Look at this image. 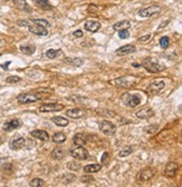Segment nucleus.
<instances>
[{"label":"nucleus","mask_w":182,"mask_h":187,"mask_svg":"<svg viewBox=\"0 0 182 187\" xmlns=\"http://www.w3.org/2000/svg\"><path fill=\"white\" fill-rule=\"evenodd\" d=\"M42 96L38 94H21L17 97V100L20 104H31L36 103V101L40 100Z\"/></svg>","instance_id":"7"},{"label":"nucleus","mask_w":182,"mask_h":187,"mask_svg":"<svg viewBox=\"0 0 182 187\" xmlns=\"http://www.w3.org/2000/svg\"><path fill=\"white\" fill-rule=\"evenodd\" d=\"M122 103L125 105L126 107L130 108H134V107L139 106L141 103V98L139 95H131V94H124L122 97Z\"/></svg>","instance_id":"3"},{"label":"nucleus","mask_w":182,"mask_h":187,"mask_svg":"<svg viewBox=\"0 0 182 187\" xmlns=\"http://www.w3.org/2000/svg\"><path fill=\"white\" fill-rule=\"evenodd\" d=\"M85 29L87 31H91V32H96L97 30L101 29V23H98V21H93V20H88L86 21L84 25Z\"/></svg>","instance_id":"17"},{"label":"nucleus","mask_w":182,"mask_h":187,"mask_svg":"<svg viewBox=\"0 0 182 187\" xmlns=\"http://www.w3.org/2000/svg\"><path fill=\"white\" fill-rule=\"evenodd\" d=\"M62 55V51L56 50V49H49V50L46 51V57L49 59H55L56 57L60 56Z\"/></svg>","instance_id":"29"},{"label":"nucleus","mask_w":182,"mask_h":187,"mask_svg":"<svg viewBox=\"0 0 182 187\" xmlns=\"http://www.w3.org/2000/svg\"><path fill=\"white\" fill-rule=\"evenodd\" d=\"M73 35H74V37H76V38H81V37H83V31L82 30H76V31H74L73 32Z\"/></svg>","instance_id":"43"},{"label":"nucleus","mask_w":182,"mask_h":187,"mask_svg":"<svg viewBox=\"0 0 182 187\" xmlns=\"http://www.w3.org/2000/svg\"><path fill=\"white\" fill-rule=\"evenodd\" d=\"M73 142L75 146H84L87 142V137L84 134H76L73 137Z\"/></svg>","instance_id":"20"},{"label":"nucleus","mask_w":182,"mask_h":187,"mask_svg":"<svg viewBox=\"0 0 182 187\" xmlns=\"http://www.w3.org/2000/svg\"><path fill=\"white\" fill-rule=\"evenodd\" d=\"M79 166H81V165H78L77 163H75V162H69L67 164V167L70 168V169H73V170H78Z\"/></svg>","instance_id":"36"},{"label":"nucleus","mask_w":182,"mask_h":187,"mask_svg":"<svg viewBox=\"0 0 182 187\" xmlns=\"http://www.w3.org/2000/svg\"><path fill=\"white\" fill-rule=\"evenodd\" d=\"M30 135L37 139H40L42 142H47L49 139V135L46 133L45 130H40V129H36V130H33L30 133Z\"/></svg>","instance_id":"18"},{"label":"nucleus","mask_w":182,"mask_h":187,"mask_svg":"<svg viewBox=\"0 0 182 187\" xmlns=\"http://www.w3.org/2000/svg\"><path fill=\"white\" fill-rule=\"evenodd\" d=\"M131 27V23H130L129 20H123V21H118L116 23L114 26H113V29L114 30H124V29H129Z\"/></svg>","instance_id":"21"},{"label":"nucleus","mask_w":182,"mask_h":187,"mask_svg":"<svg viewBox=\"0 0 182 187\" xmlns=\"http://www.w3.org/2000/svg\"><path fill=\"white\" fill-rule=\"evenodd\" d=\"M33 1H34L38 7H40L42 9H45V10H49V9L53 8V6L48 2L47 0H33Z\"/></svg>","instance_id":"26"},{"label":"nucleus","mask_w":182,"mask_h":187,"mask_svg":"<svg viewBox=\"0 0 182 187\" xmlns=\"http://www.w3.org/2000/svg\"><path fill=\"white\" fill-rule=\"evenodd\" d=\"M20 126V121L18 119H12V120H9L7 121L5 125H3V130L6 131H11L14 129L18 128Z\"/></svg>","instance_id":"19"},{"label":"nucleus","mask_w":182,"mask_h":187,"mask_svg":"<svg viewBox=\"0 0 182 187\" xmlns=\"http://www.w3.org/2000/svg\"><path fill=\"white\" fill-rule=\"evenodd\" d=\"M66 115H67L68 117H70V118H74V119H78V118L85 117L86 113H85L84 110L79 109V108H70V109H68L67 112H66Z\"/></svg>","instance_id":"15"},{"label":"nucleus","mask_w":182,"mask_h":187,"mask_svg":"<svg viewBox=\"0 0 182 187\" xmlns=\"http://www.w3.org/2000/svg\"><path fill=\"white\" fill-rule=\"evenodd\" d=\"M118 37H120L121 39H126V38H129L130 37V32L127 31V29L120 30V32H118Z\"/></svg>","instance_id":"35"},{"label":"nucleus","mask_w":182,"mask_h":187,"mask_svg":"<svg viewBox=\"0 0 182 187\" xmlns=\"http://www.w3.org/2000/svg\"><path fill=\"white\" fill-rule=\"evenodd\" d=\"M9 65H10V62H7V64L2 65V66H1V67H2V68H3V69H5V70H7V69H8V68H7V67H8Z\"/></svg>","instance_id":"45"},{"label":"nucleus","mask_w":182,"mask_h":187,"mask_svg":"<svg viewBox=\"0 0 182 187\" xmlns=\"http://www.w3.org/2000/svg\"><path fill=\"white\" fill-rule=\"evenodd\" d=\"M2 1H9V0H2Z\"/></svg>","instance_id":"46"},{"label":"nucleus","mask_w":182,"mask_h":187,"mask_svg":"<svg viewBox=\"0 0 182 187\" xmlns=\"http://www.w3.org/2000/svg\"><path fill=\"white\" fill-rule=\"evenodd\" d=\"M20 80H21V78L18 77V76H10V77H8V78L6 79V81L8 84H15V83H18V81Z\"/></svg>","instance_id":"34"},{"label":"nucleus","mask_w":182,"mask_h":187,"mask_svg":"<svg viewBox=\"0 0 182 187\" xmlns=\"http://www.w3.org/2000/svg\"><path fill=\"white\" fill-rule=\"evenodd\" d=\"M14 1V5L17 8L19 9H23V10H25V11H30V8L28 7V5H27V2H26V0H12Z\"/></svg>","instance_id":"25"},{"label":"nucleus","mask_w":182,"mask_h":187,"mask_svg":"<svg viewBox=\"0 0 182 187\" xmlns=\"http://www.w3.org/2000/svg\"><path fill=\"white\" fill-rule=\"evenodd\" d=\"M142 65L144 66L146 70H148L149 73H152V74H157V73H160V71H162L164 69L162 65H160L159 62H154L152 58H146L143 60Z\"/></svg>","instance_id":"2"},{"label":"nucleus","mask_w":182,"mask_h":187,"mask_svg":"<svg viewBox=\"0 0 182 187\" xmlns=\"http://www.w3.org/2000/svg\"><path fill=\"white\" fill-rule=\"evenodd\" d=\"M19 49L23 53L30 56V55H33V53H35V50H36V47H35V46H33V45H26V46H20Z\"/></svg>","instance_id":"24"},{"label":"nucleus","mask_w":182,"mask_h":187,"mask_svg":"<svg viewBox=\"0 0 182 187\" xmlns=\"http://www.w3.org/2000/svg\"><path fill=\"white\" fill-rule=\"evenodd\" d=\"M1 168L3 169V172L6 173H10L12 170V164H5V165H1Z\"/></svg>","instance_id":"38"},{"label":"nucleus","mask_w":182,"mask_h":187,"mask_svg":"<svg viewBox=\"0 0 182 187\" xmlns=\"http://www.w3.org/2000/svg\"><path fill=\"white\" fill-rule=\"evenodd\" d=\"M178 169H179V166L175 164V163H169L166 166H165V169H164V175L166 176V177H170V178H172V177H174V176L176 175V172H178Z\"/></svg>","instance_id":"13"},{"label":"nucleus","mask_w":182,"mask_h":187,"mask_svg":"<svg viewBox=\"0 0 182 187\" xmlns=\"http://www.w3.org/2000/svg\"><path fill=\"white\" fill-rule=\"evenodd\" d=\"M136 117L140 118V119H150L151 117L154 116L153 109L150 108V107H144V108L140 109L139 112H136Z\"/></svg>","instance_id":"11"},{"label":"nucleus","mask_w":182,"mask_h":187,"mask_svg":"<svg viewBox=\"0 0 182 187\" xmlns=\"http://www.w3.org/2000/svg\"><path fill=\"white\" fill-rule=\"evenodd\" d=\"M64 108L63 105H59V104L53 103V104H45L42 106L39 107V112L40 113H51V112H58V110H62Z\"/></svg>","instance_id":"10"},{"label":"nucleus","mask_w":182,"mask_h":187,"mask_svg":"<svg viewBox=\"0 0 182 187\" xmlns=\"http://www.w3.org/2000/svg\"><path fill=\"white\" fill-rule=\"evenodd\" d=\"M164 81H154L151 85H149L148 91L151 92V94H159V92H161L164 89Z\"/></svg>","instance_id":"12"},{"label":"nucleus","mask_w":182,"mask_h":187,"mask_svg":"<svg viewBox=\"0 0 182 187\" xmlns=\"http://www.w3.org/2000/svg\"><path fill=\"white\" fill-rule=\"evenodd\" d=\"M54 121V124L57 126H59V127H66V126L68 125V119H66V118L62 117V116H56V117H53V119H51Z\"/></svg>","instance_id":"23"},{"label":"nucleus","mask_w":182,"mask_h":187,"mask_svg":"<svg viewBox=\"0 0 182 187\" xmlns=\"http://www.w3.org/2000/svg\"><path fill=\"white\" fill-rule=\"evenodd\" d=\"M64 156H65V153L62 148H55V149L51 151V157H53L54 159H62L64 158Z\"/></svg>","instance_id":"27"},{"label":"nucleus","mask_w":182,"mask_h":187,"mask_svg":"<svg viewBox=\"0 0 182 187\" xmlns=\"http://www.w3.org/2000/svg\"><path fill=\"white\" fill-rule=\"evenodd\" d=\"M98 127H100V130L104 135H106V136H112L116 131L115 125L113 123H111V121H109V120H102V121H100L98 123Z\"/></svg>","instance_id":"4"},{"label":"nucleus","mask_w":182,"mask_h":187,"mask_svg":"<svg viewBox=\"0 0 182 187\" xmlns=\"http://www.w3.org/2000/svg\"><path fill=\"white\" fill-rule=\"evenodd\" d=\"M26 145V139L24 137H18V138H14V139L10 142L9 146L11 148L12 151H18L20 148H23Z\"/></svg>","instance_id":"16"},{"label":"nucleus","mask_w":182,"mask_h":187,"mask_svg":"<svg viewBox=\"0 0 182 187\" xmlns=\"http://www.w3.org/2000/svg\"><path fill=\"white\" fill-rule=\"evenodd\" d=\"M101 169H102V165H100V164H90V165L84 166V170L88 174L97 173V172H100Z\"/></svg>","instance_id":"22"},{"label":"nucleus","mask_w":182,"mask_h":187,"mask_svg":"<svg viewBox=\"0 0 182 187\" xmlns=\"http://www.w3.org/2000/svg\"><path fill=\"white\" fill-rule=\"evenodd\" d=\"M65 140H66V135L64 133H56L53 136V142H56V144H62Z\"/></svg>","instance_id":"28"},{"label":"nucleus","mask_w":182,"mask_h":187,"mask_svg":"<svg viewBox=\"0 0 182 187\" xmlns=\"http://www.w3.org/2000/svg\"><path fill=\"white\" fill-rule=\"evenodd\" d=\"M31 21L34 23H38L40 26H44V27H48L49 26V23L45 19H31Z\"/></svg>","instance_id":"33"},{"label":"nucleus","mask_w":182,"mask_h":187,"mask_svg":"<svg viewBox=\"0 0 182 187\" xmlns=\"http://www.w3.org/2000/svg\"><path fill=\"white\" fill-rule=\"evenodd\" d=\"M18 26H21V27H28L29 26V23H28V21L27 20H18Z\"/></svg>","instance_id":"42"},{"label":"nucleus","mask_w":182,"mask_h":187,"mask_svg":"<svg viewBox=\"0 0 182 187\" xmlns=\"http://www.w3.org/2000/svg\"><path fill=\"white\" fill-rule=\"evenodd\" d=\"M1 87H2V86H0V89H1Z\"/></svg>","instance_id":"48"},{"label":"nucleus","mask_w":182,"mask_h":187,"mask_svg":"<svg viewBox=\"0 0 182 187\" xmlns=\"http://www.w3.org/2000/svg\"><path fill=\"white\" fill-rule=\"evenodd\" d=\"M83 183H86V184H88V183H92V181H94V178L93 177H90V176H86V177H82L81 179Z\"/></svg>","instance_id":"40"},{"label":"nucleus","mask_w":182,"mask_h":187,"mask_svg":"<svg viewBox=\"0 0 182 187\" xmlns=\"http://www.w3.org/2000/svg\"><path fill=\"white\" fill-rule=\"evenodd\" d=\"M135 50H136V48H135L134 45H125L118 48V50H116V55L118 56H126V55L133 53Z\"/></svg>","instance_id":"14"},{"label":"nucleus","mask_w":182,"mask_h":187,"mask_svg":"<svg viewBox=\"0 0 182 187\" xmlns=\"http://www.w3.org/2000/svg\"><path fill=\"white\" fill-rule=\"evenodd\" d=\"M161 11V7L157 6V5H153V6H149L146 8H142L137 11V15L142 18H149L152 17L154 15H158Z\"/></svg>","instance_id":"5"},{"label":"nucleus","mask_w":182,"mask_h":187,"mask_svg":"<svg viewBox=\"0 0 182 187\" xmlns=\"http://www.w3.org/2000/svg\"><path fill=\"white\" fill-rule=\"evenodd\" d=\"M70 62L73 65H75V66H77V67H79V66H82V65L84 64V62H83V59H79V58H74L70 60Z\"/></svg>","instance_id":"37"},{"label":"nucleus","mask_w":182,"mask_h":187,"mask_svg":"<svg viewBox=\"0 0 182 187\" xmlns=\"http://www.w3.org/2000/svg\"><path fill=\"white\" fill-rule=\"evenodd\" d=\"M169 45H170V39H169V37L164 36L160 39V46H161V48L166 49V48L169 47Z\"/></svg>","instance_id":"32"},{"label":"nucleus","mask_w":182,"mask_h":187,"mask_svg":"<svg viewBox=\"0 0 182 187\" xmlns=\"http://www.w3.org/2000/svg\"><path fill=\"white\" fill-rule=\"evenodd\" d=\"M157 129H158V126L157 125H153V126H151V127L146 128V131H148V133H154V131L157 130Z\"/></svg>","instance_id":"44"},{"label":"nucleus","mask_w":182,"mask_h":187,"mask_svg":"<svg viewBox=\"0 0 182 187\" xmlns=\"http://www.w3.org/2000/svg\"><path fill=\"white\" fill-rule=\"evenodd\" d=\"M133 151V147H131V146H126V147H124L122 151L118 153V156L120 157H126L129 156L130 154Z\"/></svg>","instance_id":"30"},{"label":"nucleus","mask_w":182,"mask_h":187,"mask_svg":"<svg viewBox=\"0 0 182 187\" xmlns=\"http://www.w3.org/2000/svg\"><path fill=\"white\" fill-rule=\"evenodd\" d=\"M151 35H145V36H143V37H140V38H139V41L140 42H148L149 40L151 39Z\"/></svg>","instance_id":"39"},{"label":"nucleus","mask_w":182,"mask_h":187,"mask_svg":"<svg viewBox=\"0 0 182 187\" xmlns=\"http://www.w3.org/2000/svg\"><path fill=\"white\" fill-rule=\"evenodd\" d=\"M180 109H181V110H182V106H181V107H180Z\"/></svg>","instance_id":"47"},{"label":"nucleus","mask_w":182,"mask_h":187,"mask_svg":"<svg viewBox=\"0 0 182 187\" xmlns=\"http://www.w3.org/2000/svg\"><path fill=\"white\" fill-rule=\"evenodd\" d=\"M28 29H29V31H30L31 34L37 35V36H47V35H48V31H47V29H46V27L38 25V23H33V25H29Z\"/></svg>","instance_id":"9"},{"label":"nucleus","mask_w":182,"mask_h":187,"mask_svg":"<svg viewBox=\"0 0 182 187\" xmlns=\"http://www.w3.org/2000/svg\"><path fill=\"white\" fill-rule=\"evenodd\" d=\"M154 176V169L152 168H144L140 172V173L137 174V181H140V183H145V181H150V179L153 178Z\"/></svg>","instance_id":"8"},{"label":"nucleus","mask_w":182,"mask_h":187,"mask_svg":"<svg viewBox=\"0 0 182 187\" xmlns=\"http://www.w3.org/2000/svg\"><path fill=\"white\" fill-rule=\"evenodd\" d=\"M139 79L134 76H124V77H120L114 80V84L118 87H124V88H129V87L134 86L137 84Z\"/></svg>","instance_id":"1"},{"label":"nucleus","mask_w":182,"mask_h":187,"mask_svg":"<svg viewBox=\"0 0 182 187\" xmlns=\"http://www.w3.org/2000/svg\"><path fill=\"white\" fill-rule=\"evenodd\" d=\"M29 186L30 187H42V186H44V181L40 178H35L29 183Z\"/></svg>","instance_id":"31"},{"label":"nucleus","mask_w":182,"mask_h":187,"mask_svg":"<svg viewBox=\"0 0 182 187\" xmlns=\"http://www.w3.org/2000/svg\"><path fill=\"white\" fill-rule=\"evenodd\" d=\"M109 153H104L103 154V156H102V163H103V164H105L106 165L107 163H109Z\"/></svg>","instance_id":"41"},{"label":"nucleus","mask_w":182,"mask_h":187,"mask_svg":"<svg viewBox=\"0 0 182 187\" xmlns=\"http://www.w3.org/2000/svg\"><path fill=\"white\" fill-rule=\"evenodd\" d=\"M69 155L72 157H74V158L79 159V160H85L90 156L88 151L83 146H76L75 148H72L69 151Z\"/></svg>","instance_id":"6"}]
</instances>
